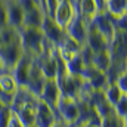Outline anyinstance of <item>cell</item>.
<instances>
[{"instance_id": "cell-6", "label": "cell", "mask_w": 127, "mask_h": 127, "mask_svg": "<svg viewBox=\"0 0 127 127\" xmlns=\"http://www.w3.org/2000/svg\"><path fill=\"white\" fill-rule=\"evenodd\" d=\"M24 55V49L19 43V38L13 43H9V44H4V46H0V58L4 64V66L7 68V71L10 72V69L18 64V61L22 58Z\"/></svg>"}, {"instance_id": "cell-1", "label": "cell", "mask_w": 127, "mask_h": 127, "mask_svg": "<svg viewBox=\"0 0 127 127\" xmlns=\"http://www.w3.org/2000/svg\"><path fill=\"white\" fill-rule=\"evenodd\" d=\"M18 38H19V43H21L24 52L31 55L32 58H37L38 55H41L47 46V41L40 28L22 27L18 30Z\"/></svg>"}, {"instance_id": "cell-29", "label": "cell", "mask_w": 127, "mask_h": 127, "mask_svg": "<svg viewBox=\"0 0 127 127\" xmlns=\"http://www.w3.org/2000/svg\"><path fill=\"white\" fill-rule=\"evenodd\" d=\"M52 127H66V126L64 124V123L61 121V120H58V121H56V123H55V124H53Z\"/></svg>"}, {"instance_id": "cell-21", "label": "cell", "mask_w": 127, "mask_h": 127, "mask_svg": "<svg viewBox=\"0 0 127 127\" xmlns=\"http://www.w3.org/2000/svg\"><path fill=\"white\" fill-rule=\"evenodd\" d=\"M112 114L118 120L127 121V95H123L117 100V103L112 106Z\"/></svg>"}, {"instance_id": "cell-20", "label": "cell", "mask_w": 127, "mask_h": 127, "mask_svg": "<svg viewBox=\"0 0 127 127\" xmlns=\"http://www.w3.org/2000/svg\"><path fill=\"white\" fill-rule=\"evenodd\" d=\"M102 95H103L105 100H106L111 106H114V105L117 103V100L124 95V93L115 86V83H108V84L105 86V89L102 90Z\"/></svg>"}, {"instance_id": "cell-13", "label": "cell", "mask_w": 127, "mask_h": 127, "mask_svg": "<svg viewBox=\"0 0 127 127\" xmlns=\"http://www.w3.org/2000/svg\"><path fill=\"white\" fill-rule=\"evenodd\" d=\"M81 44L80 43H77L75 40H72L71 37H68V35H65V38L62 40V43L56 47V52L61 55V58L65 59V61H68L69 58H72V56H75V55H78L80 53V50H81Z\"/></svg>"}, {"instance_id": "cell-32", "label": "cell", "mask_w": 127, "mask_h": 127, "mask_svg": "<svg viewBox=\"0 0 127 127\" xmlns=\"http://www.w3.org/2000/svg\"><path fill=\"white\" fill-rule=\"evenodd\" d=\"M31 127H37V126H31Z\"/></svg>"}, {"instance_id": "cell-23", "label": "cell", "mask_w": 127, "mask_h": 127, "mask_svg": "<svg viewBox=\"0 0 127 127\" xmlns=\"http://www.w3.org/2000/svg\"><path fill=\"white\" fill-rule=\"evenodd\" d=\"M40 3H41V7H43L44 13L49 15V16H52L53 10L56 9V6L59 3V0H40Z\"/></svg>"}, {"instance_id": "cell-14", "label": "cell", "mask_w": 127, "mask_h": 127, "mask_svg": "<svg viewBox=\"0 0 127 127\" xmlns=\"http://www.w3.org/2000/svg\"><path fill=\"white\" fill-rule=\"evenodd\" d=\"M74 6H75L77 15L81 16L87 22H90L97 15V10H96V6L93 3V0H75Z\"/></svg>"}, {"instance_id": "cell-31", "label": "cell", "mask_w": 127, "mask_h": 127, "mask_svg": "<svg viewBox=\"0 0 127 127\" xmlns=\"http://www.w3.org/2000/svg\"><path fill=\"white\" fill-rule=\"evenodd\" d=\"M71 1H72V3H74V1H75V0H71Z\"/></svg>"}, {"instance_id": "cell-16", "label": "cell", "mask_w": 127, "mask_h": 127, "mask_svg": "<svg viewBox=\"0 0 127 127\" xmlns=\"http://www.w3.org/2000/svg\"><path fill=\"white\" fill-rule=\"evenodd\" d=\"M92 65L95 66L97 71L100 72H108V69L111 68L112 65V58H111V53L108 49L105 50H100V52H96L93 55V61H92Z\"/></svg>"}, {"instance_id": "cell-3", "label": "cell", "mask_w": 127, "mask_h": 127, "mask_svg": "<svg viewBox=\"0 0 127 127\" xmlns=\"http://www.w3.org/2000/svg\"><path fill=\"white\" fill-rule=\"evenodd\" d=\"M40 30L43 32L46 41H47L49 44H52L53 47H58V46L62 43V40L65 38V35H66L65 30L61 28V27L53 21V18L49 16V15H44V19H43V22H41Z\"/></svg>"}, {"instance_id": "cell-28", "label": "cell", "mask_w": 127, "mask_h": 127, "mask_svg": "<svg viewBox=\"0 0 127 127\" xmlns=\"http://www.w3.org/2000/svg\"><path fill=\"white\" fill-rule=\"evenodd\" d=\"M4 72H9V71H7V68L4 66V64H3L1 58H0V75H1V74H4Z\"/></svg>"}, {"instance_id": "cell-11", "label": "cell", "mask_w": 127, "mask_h": 127, "mask_svg": "<svg viewBox=\"0 0 127 127\" xmlns=\"http://www.w3.org/2000/svg\"><path fill=\"white\" fill-rule=\"evenodd\" d=\"M38 99L44 103H47L50 108L56 109V105L61 99V90H59V84L56 80H46L41 92L38 95Z\"/></svg>"}, {"instance_id": "cell-25", "label": "cell", "mask_w": 127, "mask_h": 127, "mask_svg": "<svg viewBox=\"0 0 127 127\" xmlns=\"http://www.w3.org/2000/svg\"><path fill=\"white\" fill-rule=\"evenodd\" d=\"M15 1L22 7L24 12H28V10H31L34 7H37V6H41L38 0H15Z\"/></svg>"}, {"instance_id": "cell-9", "label": "cell", "mask_w": 127, "mask_h": 127, "mask_svg": "<svg viewBox=\"0 0 127 127\" xmlns=\"http://www.w3.org/2000/svg\"><path fill=\"white\" fill-rule=\"evenodd\" d=\"M58 121L56 111L40 99L35 103V124L37 127H52Z\"/></svg>"}, {"instance_id": "cell-12", "label": "cell", "mask_w": 127, "mask_h": 127, "mask_svg": "<svg viewBox=\"0 0 127 127\" xmlns=\"http://www.w3.org/2000/svg\"><path fill=\"white\" fill-rule=\"evenodd\" d=\"M93 53L96 52H100V50H105L108 49V41L103 38V35L100 32H97L95 27L89 22V31H87V37H86V43H84Z\"/></svg>"}, {"instance_id": "cell-34", "label": "cell", "mask_w": 127, "mask_h": 127, "mask_svg": "<svg viewBox=\"0 0 127 127\" xmlns=\"http://www.w3.org/2000/svg\"><path fill=\"white\" fill-rule=\"evenodd\" d=\"M40 4H41V3H40Z\"/></svg>"}, {"instance_id": "cell-22", "label": "cell", "mask_w": 127, "mask_h": 127, "mask_svg": "<svg viewBox=\"0 0 127 127\" xmlns=\"http://www.w3.org/2000/svg\"><path fill=\"white\" fill-rule=\"evenodd\" d=\"M112 83H115V86H117L124 95H127V69L126 71H121V72L114 78Z\"/></svg>"}, {"instance_id": "cell-30", "label": "cell", "mask_w": 127, "mask_h": 127, "mask_svg": "<svg viewBox=\"0 0 127 127\" xmlns=\"http://www.w3.org/2000/svg\"><path fill=\"white\" fill-rule=\"evenodd\" d=\"M0 95H1V89H0Z\"/></svg>"}, {"instance_id": "cell-27", "label": "cell", "mask_w": 127, "mask_h": 127, "mask_svg": "<svg viewBox=\"0 0 127 127\" xmlns=\"http://www.w3.org/2000/svg\"><path fill=\"white\" fill-rule=\"evenodd\" d=\"M106 1L108 0H93L97 13H106Z\"/></svg>"}, {"instance_id": "cell-17", "label": "cell", "mask_w": 127, "mask_h": 127, "mask_svg": "<svg viewBox=\"0 0 127 127\" xmlns=\"http://www.w3.org/2000/svg\"><path fill=\"white\" fill-rule=\"evenodd\" d=\"M106 13L115 19L127 15V0H108L106 1Z\"/></svg>"}, {"instance_id": "cell-7", "label": "cell", "mask_w": 127, "mask_h": 127, "mask_svg": "<svg viewBox=\"0 0 127 127\" xmlns=\"http://www.w3.org/2000/svg\"><path fill=\"white\" fill-rule=\"evenodd\" d=\"M90 24L97 30V32H100L103 35V38L108 41V44H111V41L115 38V35L118 32L115 30L112 18L108 13H97L95 18L90 21Z\"/></svg>"}, {"instance_id": "cell-10", "label": "cell", "mask_w": 127, "mask_h": 127, "mask_svg": "<svg viewBox=\"0 0 127 127\" xmlns=\"http://www.w3.org/2000/svg\"><path fill=\"white\" fill-rule=\"evenodd\" d=\"M89 31V22L84 21L81 16L75 15L74 19L69 22V25L65 28V32L68 37H71L72 40H75L77 43H80L81 46L86 43V37Z\"/></svg>"}, {"instance_id": "cell-5", "label": "cell", "mask_w": 127, "mask_h": 127, "mask_svg": "<svg viewBox=\"0 0 127 127\" xmlns=\"http://www.w3.org/2000/svg\"><path fill=\"white\" fill-rule=\"evenodd\" d=\"M32 58L31 55L25 53L22 55V58L18 61V64L10 69V74L13 75V78L16 80L19 87H27L28 80H30V72H31V66H32Z\"/></svg>"}, {"instance_id": "cell-19", "label": "cell", "mask_w": 127, "mask_h": 127, "mask_svg": "<svg viewBox=\"0 0 127 127\" xmlns=\"http://www.w3.org/2000/svg\"><path fill=\"white\" fill-rule=\"evenodd\" d=\"M65 66H66V74L74 75V77H81L86 69V65L83 62V59L80 58V53L65 61Z\"/></svg>"}, {"instance_id": "cell-2", "label": "cell", "mask_w": 127, "mask_h": 127, "mask_svg": "<svg viewBox=\"0 0 127 127\" xmlns=\"http://www.w3.org/2000/svg\"><path fill=\"white\" fill-rule=\"evenodd\" d=\"M56 115L58 120H61L66 127H77L80 121V106L75 99L64 97L61 96L58 105H56Z\"/></svg>"}, {"instance_id": "cell-8", "label": "cell", "mask_w": 127, "mask_h": 127, "mask_svg": "<svg viewBox=\"0 0 127 127\" xmlns=\"http://www.w3.org/2000/svg\"><path fill=\"white\" fill-rule=\"evenodd\" d=\"M3 6H4V13H6V24L15 30L22 28L24 15H25L22 7L15 0H3Z\"/></svg>"}, {"instance_id": "cell-33", "label": "cell", "mask_w": 127, "mask_h": 127, "mask_svg": "<svg viewBox=\"0 0 127 127\" xmlns=\"http://www.w3.org/2000/svg\"><path fill=\"white\" fill-rule=\"evenodd\" d=\"M38 1H40V0H38Z\"/></svg>"}, {"instance_id": "cell-4", "label": "cell", "mask_w": 127, "mask_h": 127, "mask_svg": "<svg viewBox=\"0 0 127 127\" xmlns=\"http://www.w3.org/2000/svg\"><path fill=\"white\" fill-rule=\"evenodd\" d=\"M77 15L75 12V6L71 0H59L56 9L53 10L52 13V18L53 21L61 27V28H66L69 25V22L74 19V16Z\"/></svg>"}, {"instance_id": "cell-18", "label": "cell", "mask_w": 127, "mask_h": 127, "mask_svg": "<svg viewBox=\"0 0 127 127\" xmlns=\"http://www.w3.org/2000/svg\"><path fill=\"white\" fill-rule=\"evenodd\" d=\"M0 89H1V93L3 95H7V96H13L19 86L16 83V80L13 78V75L10 72H4L0 75Z\"/></svg>"}, {"instance_id": "cell-15", "label": "cell", "mask_w": 127, "mask_h": 127, "mask_svg": "<svg viewBox=\"0 0 127 127\" xmlns=\"http://www.w3.org/2000/svg\"><path fill=\"white\" fill-rule=\"evenodd\" d=\"M44 10L41 6H37L31 10L25 12L24 15V22H22V27L25 28H40L41 27V22L44 19Z\"/></svg>"}, {"instance_id": "cell-24", "label": "cell", "mask_w": 127, "mask_h": 127, "mask_svg": "<svg viewBox=\"0 0 127 127\" xmlns=\"http://www.w3.org/2000/svg\"><path fill=\"white\" fill-rule=\"evenodd\" d=\"M10 106H4V105H0V127H7L9 123V117H10Z\"/></svg>"}, {"instance_id": "cell-26", "label": "cell", "mask_w": 127, "mask_h": 127, "mask_svg": "<svg viewBox=\"0 0 127 127\" xmlns=\"http://www.w3.org/2000/svg\"><path fill=\"white\" fill-rule=\"evenodd\" d=\"M12 109V108H10ZM7 127H25L24 126V123L21 121V118L16 115V112L12 109V112H10V117H9V123H7Z\"/></svg>"}]
</instances>
